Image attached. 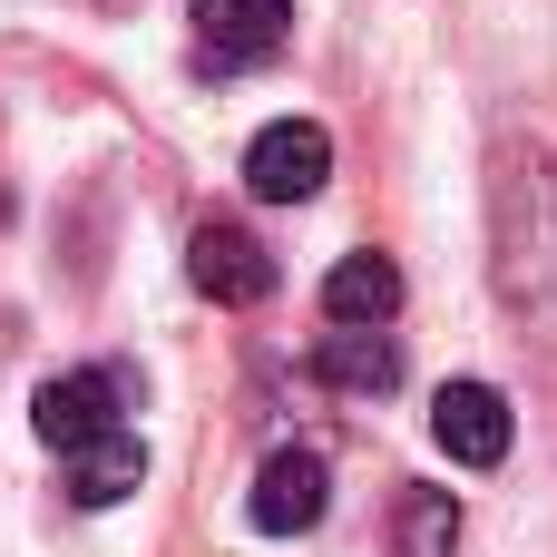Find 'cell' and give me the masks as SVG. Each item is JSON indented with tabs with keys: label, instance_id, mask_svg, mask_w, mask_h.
I'll use <instances>...</instances> for the list:
<instances>
[{
	"label": "cell",
	"instance_id": "1",
	"mask_svg": "<svg viewBox=\"0 0 557 557\" xmlns=\"http://www.w3.org/2000/svg\"><path fill=\"white\" fill-rule=\"evenodd\" d=\"M490 284L529 333H557V157L529 137L490 157Z\"/></svg>",
	"mask_w": 557,
	"mask_h": 557
},
{
	"label": "cell",
	"instance_id": "2",
	"mask_svg": "<svg viewBox=\"0 0 557 557\" xmlns=\"http://www.w3.org/2000/svg\"><path fill=\"white\" fill-rule=\"evenodd\" d=\"M186 274H196V294L225 304V313H255V304L284 284L274 245H264L255 225H235V215H206V225L186 235Z\"/></svg>",
	"mask_w": 557,
	"mask_h": 557
},
{
	"label": "cell",
	"instance_id": "3",
	"mask_svg": "<svg viewBox=\"0 0 557 557\" xmlns=\"http://www.w3.org/2000/svg\"><path fill=\"white\" fill-rule=\"evenodd\" d=\"M284 39H294V0H196V69L215 78L284 59Z\"/></svg>",
	"mask_w": 557,
	"mask_h": 557
},
{
	"label": "cell",
	"instance_id": "4",
	"mask_svg": "<svg viewBox=\"0 0 557 557\" xmlns=\"http://www.w3.org/2000/svg\"><path fill=\"white\" fill-rule=\"evenodd\" d=\"M323 176H333V137H323L313 117H274V127H255V147H245V186H255L264 206H304V196H323Z\"/></svg>",
	"mask_w": 557,
	"mask_h": 557
},
{
	"label": "cell",
	"instance_id": "5",
	"mask_svg": "<svg viewBox=\"0 0 557 557\" xmlns=\"http://www.w3.org/2000/svg\"><path fill=\"white\" fill-rule=\"evenodd\" d=\"M127 421V372H59V382H39L29 392V431L49 441V450H78V441H98V431H117Z\"/></svg>",
	"mask_w": 557,
	"mask_h": 557
},
{
	"label": "cell",
	"instance_id": "6",
	"mask_svg": "<svg viewBox=\"0 0 557 557\" xmlns=\"http://www.w3.org/2000/svg\"><path fill=\"white\" fill-rule=\"evenodd\" d=\"M323 509H333L323 450H274V460L255 470V490H245V519H255L264 539H304V529H323Z\"/></svg>",
	"mask_w": 557,
	"mask_h": 557
},
{
	"label": "cell",
	"instance_id": "7",
	"mask_svg": "<svg viewBox=\"0 0 557 557\" xmlns=\"http://www.w3.org/2000/svg\"><path fill=\"white\" fill-rule=\"evenodd\" d=\"M431 441L460 460V470H499L509 460V392L499 382H450L431 401Z\"/></svg>",
	"mask_w": 557,
	"mask_h": 557
},
{
	"label": "cell",
	"instance_id": "8",
	"mask_svg": "<svg viewBox=\"0 0 557 557\" xmlns=\"http://www.w3.org/2000/svg\"><path fill=\"white\" fill-rule=\"evenodd\" d=\"M313 372L333 392H352V401H382L401 382V343H392V323H333L323 352H313Z\"/></svg>",
	"mask_w": 557,
	"mask_h": 557
},
{
	"label": "cell",
	"instance_id": "9",
	"mask_svg": "<svg viewBox=\"0 0 557 557\" xmlns=\"http://www.w3.org/2000/svg\"><path fill=\"white\" fill-rule=\"evenodd\" d=\"M127 490H147V441H137L127 421L69 450V499H78V509H117Z\"/></svg>",
	"mask_w": 557,
	"mask_h": 557
},
{
	"label": "cell",
	"instance_id": "10",
	"mask_svg": "<svg viewBox=\"0 0 557 557\" xmlns=\"http://www.w3.org/2000/svg\"><path fill=\"white\" fill-rule=\"evenodd\" d=\"M401 313V264L392 255H343L333 274H323V323H392Z\"/></svg>",
	"mask_w": 557,
	"mask_h": 557
},
{
	"label": "cell",
	"instance_id": "11",
	"mask_svg": "<svg viewBox=\"0 0 557 557\" xmlns=\"http://www.w3.org/2000/svg\"><path fill=\"white\" fill-rule=\"evenodd\" d=\"M460 548V499L450 490H401L392 509V557H450Z\"/></svg>",
	"mask_w": 557,
	"mask_h": 557
}]
</instances>
